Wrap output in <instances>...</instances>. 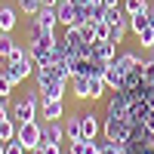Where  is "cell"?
Returning <instances> with one entry per match:
<instances>
[{
  "instance_id": "obj_20",
  "label": "cell",
  "mask_w": 154,
  "mask_h": 154,
  "mask_svg": "<svg viewBox=\"0 0 154 154\" xmlns=\"http://www.w3.org/2000/svg\"><path fill=\"white\" fill-rule=\"evenodd\" d=\"M126 31H130V22H120V25H111V31H108V40L117 46V43H123V37H126Z\"/></svg>"
},
{
  "instance_id": "obj_8",
  "label": "cell",
  "mask_w": 154,
  "mask_h": 154,
  "mask_svg": "<svg viewBox=\"0 0 154 154\" xmlns=\"http://www.w3.org/2000/svg\"><path fill=\"white\" fill-rule=\"evenodd\" d=\"M34 68H37V65H34V59H31V56H25V59H19V62H6V74H9L16 83H22L25 77H31Z\"/></svg>"
},
{
  "instance_id": "obj_32",
  "label": "cell",
  "mask_w": 154,
  "mask_h": 154,
  "mask_svg": "<svg viewBox=\"0 0 154 154\" xmlns=\"http://www.w3.org/2000/svg\"><path fill=\"white\" fill-rule=\"evenodd\" d=\"M105 3H123V0H105Z\"/></svg>"
},
{
  "instance_id": "obj_2",
  "label": "cell",
  "mask_w": 154,
  "mask_h": 154,
  "mask_svg": "<svg viewBox=\"0 0 154 154\" xmlns=\"http://www.w3.org/2000/svg\"><path fill=\"white\" fill-rule=\"evenodd\" d=\"M34 80H37V93L40 99H65V89H68V80L59 74L56 65L49 68H34Z\"/></svg>"
},
{
  "instance_id": "obj_34",
  "label": "cell",
  "mask_w": 154,
  "mask_h": 154,
  "mask_svg": "<svg viewBox=\"0 0 154 154\" xmlns=\"http://www.w3.org/2000/svg\"><path fill=\"white\" fill-rule=\"evenodd\" d=\"M68 154H71V151H68Z\"/></svg>"
},
{
  "instance_id": "obj_23",
  "label": "cell",
  "mask_w": 154,
  "mask_h": 154,
  "mask_svg": "<svg viewBox=\"0 0 154 154\" xmlns=\"http://www.w3.org/2000/svg\"><path fill=\"white\" fill-rule=\"evenodd\" d=\"M12 93H16V80L6 71H0V99H9Z\"/></svg>"
},
{
  "instance_id": "obj_14",
  "label": "cell",
  "mask_w": 154,
  "mask_h": 154,
  "mask_svg": "<svg viewBox=\"0 0 154 154\" xmlns=\"http://www.w3.org/2000/svg\"><path fill=\"white\" fill-rule=\"evenodd\" d=\"M19 25V16L12 6H0V34H12V28Z\"/></svg>"
},
{
  "instance_id": "obj_28",
  "label": "cell",
  "mask_w": 154,
  "mask_h": 154,
  "mask_svg": "<svg viewBox=\"0 0 154 154\" xmlns=\"http://www.w3.org/2000/svg\"><path fill=\"white\" fill-rule=\"evenodd\" d=\"M3 148H6V154H28L19 139H12V142H3Z\"/></svg>"
},
{
  "instance_id": "obj_4",
  "label": "cell",
  "mask_w": 154,
  "mask_h": 154,
  "mask_svg": "<svg viewBox=\"0 0 154 154\" xmlns=\"http://www.w3.org/2000/svg\"><path fill=\"white\" fill-rule=\"evenodd\" d=\"M59 43V37H56V28H43L40 22H34L28 25V46H56Z\"/></svg>"
},
{
  "instance_id": "obj_12",
  "label": "cell",
  "mask_w": 154,
  "mask_h": 154,
  "mask_svg": "<svg viewBox=\"0 0 154 154\" xmlns=\"http://www.w3.org/2000/svg\"><path fill=\"white\" fill-rule=\"evenodd\" d=\"M139 62H142V56H139V53H117V59H114L111 65L117 68V71H123V74H126V71H133Z\"/></svg>"
},
{
  "instance_id": "obj_3",
  "label": "cell",
  "mask_w": 154,
  "mask_h": 154,
  "mask_svg": "<svg viewBox=\"0 0 154 154\" xmlns=\"http://www.w3.org/2000/svg\"><path fill=\"white\" fill-rule=\"evenodd\" d=\"M40 93H25L16 105H12V120L16 123H28V120H37V111H40Z\"/></svg>"
},
{
  "instance_id": "obj_25",
  "label": "cell",
  "mask_w": 154,
  "mask_h": 154,
  "mask_svg": "<svg viewBox=\"0 0 154 154\" xmlns=\"http://www.w3.org/2000/svg\"><path fill=\"white\" fill-rule=\"evenodd\" d=\"M16 46H19V43L12 40V34H0V56H3V59H6L12 49H16Z\"/></svg>"
},
{
  "instance_id": "obj_10",
  "label": "cell",
  "mask_w": 154,
  "mask_h": 154,
  "mask_svg": "<svg viewBox=\"0 0 154 154\" xmlns=\"http://www.w3.org/2000/svg\"><path fill=\"white\" fill-rule=\"evenodd\" d=\"M93 59H99V62H114L117 59V46H114L111 40H99V43H93Z\"/></svg>"
},
{
  "instance_id": "obj_29",
  "label": "cell",
  "mask_w": 154,
  "mask_h": 154,
  "mask_svg": "<svg viewBox=\"0 0 154 154\" xmlns=\"http://www.w3.org/2000/svg\"><path fill=\"white\" fill-rule=\"evenodd\" d=\"M108 31H111L108 22H96V43L99 40H108Z\"/></svg>"
},
{
  "instance_id": "obj_5",
  "label": "cell",
  "mask_w": 154,
  "mask_h": 154,
  "mask_svg": "<svg viewBox=\"0 0 154 154\" xmlns=\"http://www.w3.org/2000/svg\"><path fill=\"white\" fill-rule=\"evenodd\" d=\"M16 139L25 145V151H34L40 148V120H28V123H19Z\"/></svg>"
},
{
  "instance_id": "obj_1",
  "label": "cell",
  "mask_w": 154,
  "mask_h": 154,
  "mask_svg": "<svg viewBox=\"0 0 154 154\" xmlns=\"http://www.w3.org/2000/svg\"><path fill=\"white\" fill-rule=\"evenodd\" d=\"M102 133H105V142H117V145H126L133 136V120L126 117L120 108L108 105L105 111V123H102Z\"/></svg>"
},
{
  "instance_id": "obj_11",
  "label": "cell",
  "mask_w": 154,
  "mask_h": 154,
  "mask_svg": "<svg viewBox=\"0 0 154 154\" xmlns=\"http://www.w3.org/2000/svg\"><path fill=\"white\" fill-rule=\"evenodd\" d=\"M71 93L77 102H86L93 99V89H89V77H71Z\"/></svg>"
},
{
  "instance_id": "obj_19",
  "label": "cell",
  "mask_w": 154,
  "mask_h": 154,
  "mask_svg": "<svg viewBox=\"0 0 154 154\" xmlns=\"http://www.w3.org/2000/svg\"><path fill=\"white\" fill-rule=\"evenodd\" d=\"M16 130H19V123L12 117L0 120V142H12V139H16Z\"/></svg>"
},
{
  "instance_id": "obj_13",
  "label": "cell",
  "mask_w": 154,
  "mask_h": 154,
  "mask_svg": "<svg viewBox=\"0 0 154 154\" xmlns=\"http://www.w3.org/2000/svg\"><path fill=\"white\" fill-rule=\"evenodd\" d=\"M80 126H83V139H96V136H99V130H102V123H99V117H96L93 111L80 114Z\"/></svg>"
},
{
  "instance_id": "obj_27",
  "label": "cell",
  "mask_w": 154,
  "mask_h": 154,
  "mask_svg": "<svg viewBox=\"0 0 154 154\" xmlns=\"http://www.w3.org/2000/svg\"><path fill=\"white\" fill-rule=\"evenodd\" d=\"M108 83H105V77H89V89H93V102L102 96V89H105Z\"/></svg>"
},
{
  "instance_id": "obj_17",
  "label": "cell",
  "mask_w": 154,
  "mask_h": 154,
  "mask_svg": "<svg viewBox=\"0 0 154 154\" xmlns=\"http://www.w3.org/2000/svg\"><path fill=\"white\" fill-rule=\"evenodd\" d=\"M99 142H96V139H80V142H71L68 145V151L71 154H99Z\"/></svg>"
},
{
  "instance_id": "obj_15",
  "label": "cell",
  "mask_w": 154,
  "mask_h": 154,
  "mask_svg": "<svg viewBox=\"0 0 154 154\" xmlns=\"http://www.w3.org/2000/svg\"><path fill=\"white\" fill-rule=\"evenodd\" d=\"M34 22H40L43 28H56V25H59L56 6H40V9H37V16H34Z\"/></svg>"
},
{
  "instance_id": "obj_24",
  "label": "cell",
  "mask_w": 154,
  "mask_h": 154,
  "mask_svg": "<svg viewBox=\"0 0 154 154\" xmlns=\"http://www.w3.org/2000/svg\"><path fill=\"white\" fill-rule=\"evenodd\" d=\"M43 6V0H19V9L25 16H37V9Z\"/></svg>"
},
{
  "instance_id": "obj_22",
  "label": "cell",
  "mask_w": 154,
  "mask_h": 154,
  "mask_svg": "<svg viewBox=\"0 0 154 154\" xmlns=\"http://www.w3.org/2000/svg\"><path fill=\"white\" fill-rule=\"evenodd\" d=\"M136 37H139V43H142L145 49H151V46H154V25L148 22L145 28H139V31H136Z\"/></svg>"
},
{
  "instance_id": "obj_9",
  "label": "cell",
  "mask_w": 154,
  "mask_h": 154,
  "mask_svg": "<svg viewBox=\"0 0 154 154\" xmlns=\"http://www.w3.org/2000/svg\"><path fill=\"white\" fill-rule=\"evenodd\" d=\"M40 111H43V120H62L65 117V99H46L40 102Z\"/></svg>"
},
{
  "instance_id": "obj_18",
  "label": "cell",
  "mask_w": 154,
  "mask_h": 154,
  "mask_svg": "<svg viewBox=\"0 0 154 154\" xmlns=\"http://www.w3.org/2000/svg\"><path fill=\"white\" fill-rule=\"evenodd\" d=\"M105 83L111 89H123V71H117L111 62H108V68H105Z\"/></svg>"
},
{
  "instance_id": "obj_7",
  "label": "cell",
  "mask_w": 154,
  "mask_h": 154,
  "mask_svg": "<svg viewBox=\"0 0 154 154\" xmlns=\"http://www.w3.org/2000/svg\"><path fill=\"white\" fill-rule=\"evenodd\" d=\"M62 139H65V126L59 120L40 123V145H62Z\"/></svg>"
},
{
  "instance_id": "obj_21",
  "label": "cell",
  "mask_w": 154,
  "mask_h": 154,
  "mask_svg": "<svg viewBox=\"0 0 154 154\" xmlns=\"http://www.w3.org/2000/svg\"><path fill=\"white\" fill-rule=\"evenodd\" d=\"M148 0H123V12L126 16H139V12H148Z\"/></svg>"
},
{
  "instance_id": "obj_31",
  "label": "cell",
  "mask_w": 154,
  "mask_h": 154,
  "mask_svg": "<svg viewBox=\"0 0 154 154\" xmlns=\"http://www.w3.org/2000/svg\"><path fill=\"white\" fill-rule=\"evenodd\" d=\"M62 0H43V6H59Z\"/></svg>"
},
{
  "instance_id": "obj_6",
  "label": "cell",
  "mask_w": 154,
  "mask_h": 154,
  "mask_svg": "<svg viewBox=\"0 0 154 154\" xmlns=\"http://www.w3.org/2000/svg\"><path fill=\"white\" fill-rule=\"evenodd\" d=\"M56 12H59V25L62 28H80V6L77 3H71V0H62V3L56 6Z\"/></svg>"
},
{
  "instance_id": "obj_30",
  "label": "cell",
  "mask_w": 154,
  "mask_h": 154,
  "mask_svg": "<svg viewBox=\"0 0 154 154\" xmlns=\"http://www.w3.org/2000/svg\"><path fill=\"white\" fill-rule=\"evenodd\" d=\"M43 154H62V145H40Z\"/></svg>"
},
{
  "instance_id": "obj_16",
  "label": "cell",
  "mask_w": 154,
  "mask_h": 154,
  "mask_svg": "<svg viewBox=\"0 0 154 154\" xmlns=\"http://www.w3.org/2000/svg\"><path fill=\"white\" fill-rule=\"evenodd\" d=\"M65 139H68V145H71V142H80V139H83L80 114H74V117H68V123H65Z\"/></svg>"
},
{
  "instance_id": "obj_33",
  "label": "cell",
  "mask_w": 154,
  "mask_h": 154,
  "mask_svg": "<svg viewBox=\"0 0 154 154\" xmlns=\"http://www.w3.org/2000/svg\"><path fill=\"white\" fill-rule=\"evenodd\" d=\"M0 154H6V148H3V142H0Z\"/></svg>"
},
{
  "instance_id": "obj_26",
  "label": "cell",
  "mask_w": 154,
  "mask_h": 154,
  "mask_svg": "<svg viewBox=\"0 0 154 154\" xmlns=\"http://www.w3.org/2000/svg\"><path fill=\"white\" fill-rule=\"evenodd\" d=\"M80 37H83V43H96V25L93 22H83L80 25Z\"/></svg>"
}]
</instances>
